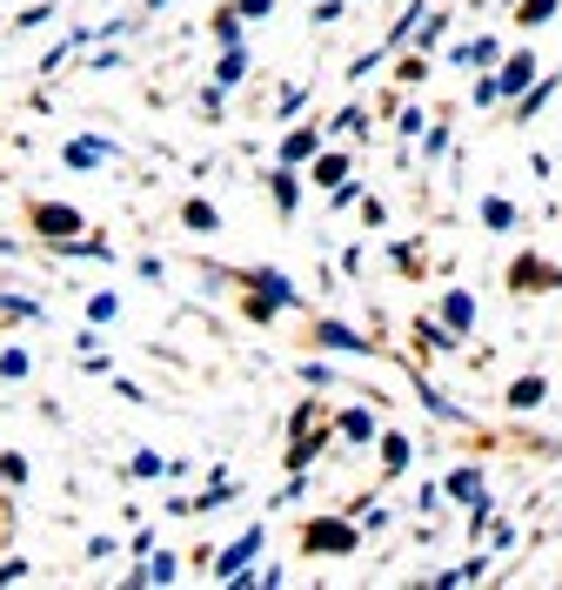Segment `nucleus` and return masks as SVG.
<instances>
[{"mask_svg": "<svg viewBox=\"0 0 562 590\" xmlns=\"http://www.w3.org/2000/svg\"><path fill=\"white\" fill-rule=\"evenodd\" d=\"M315 423H321V403H315V397H302V403L289 410V437H302V429H315Z\"/></svg>", "mask_w": 562, "mask_h": 590, "instance_id": "obj_35", "label": "nucleus"}, {"mask_svg": "<svg viewBox=\"0 0 562 590\" xmlns=\"http://www.w3.org/2000/svg\"><path fill=\"white\" fill-rule=\"evenodd\" d=\"M34 363H27V349H0V382H21Z\"/></svg>", "mask_w": 562, "mask_h": 590, "instance_id": "obj_36", "label": "nucleus"}, {"mask_svg": "<svg viewBox=\"0 0 562 590\" xmlns=\"http://www.w3.org/2000/svg\"><path fill=\"white\" fill-rule=\"evenodd\" d=\"M482 490H489V484H482V469H475V463L449 469V484H442V497H456V503H475Z\"/></svg>", "mask_w": 562, "mask_h": 590, "instance_id": "obj_22", "label": "nucleus"}, {"mask_svg": "<svg viewBox=\"0 0 562 590\" xmlns=\"http://www.w3.org/2000/svg\"><path fill=\"white\" fill-rule=\"evenodd\" d=\"M0 583H27V557H8V564H0Z\"/></svg>", "mask_w": 562, "mask_h": 590, "instance_id": "obj_50", "label": "nucleus"}, {"mask_svg": "<svg viewBox=\"0 0 562 590\" xmlns=\"http://www.w3.org/2000/svg\"><path fill=\"white\" fill-rule=\"evenodd\" d=\"M181 228L188 235H221V209L201 202V194H188V202H181Z\"/></svg>", "mask_w": 562, "mask_h": 590, "instance_id": "obj_15", "label": "nucleus"}, {"mask_svg": "<svg viewBox=\"0 0 562 590\" xmlns=\"http://www.w3.org/2000/svg\"><path fill=\"white\" fill-rule=\"evenodd\" d=\"M509 289H562V268H549L536 255H515L509 262Z\"/></svg>", "mask_w": 562, "mask_h": 590, "instance_id": "obj_9", "label": "nucleus"}, {"mask_svg": "<svg viewBox=\"0 0 562 590\" xmlns=\"http://www.w3.org/2000/svg\"><path fill=\"white\" fill-rule=\"evenodd\" d=\"M0 316H14V323H40L48 309H40L34 296H0Z\"/></svg>", "mask_w": 562, "mask_h": 590, "instance_id": "obj_29", "label": "nucleus"}, {"mask_svg": "<svg viewBox=\"0 0 562 590\" xmlns=\"http://www.w3.org/2000/svg\"><path fill=\"white\" fill-rule=\"evenodd\" d=\"M302 382H308V389H335V369H329V363H302Z\"/></svg>", "mask_w": 562, "mask_h": 590, "instance_id": "obj_42", "label": "nucleus"}, {"mask_svg": "<svg viewBox=\"0 0 562 590\" xmlns=\"http://www.w3.org/2000/svg\"><path fill=\"white\" fill-rule=\"evenodd\" d=\"M0 484H27V456H14V450L0 456Z\"/></svg>", "mask_w": 562, "mask_h": 590, "instance_id": "obj_44", "label": "nucleus"}, {"mask_svg": "<svg viewBox=\"0 0 562 590\" xmlns=\"http://www.w3.org/2000/svg\"><path fill=\"white\" fill-rule=\"evenodd\" d=\"M241 34H248V21H241L234 8H228V14H215V41H221V48H241Z\"/></svg>", "mask_w": 562, "mask_h": 590, "instance_id": "obj_32", "label": "nucleus"}, {"mask_svg": "<svg viewBox=\"0 0 562 590\" xmlns=\"http://www.w3.org/2000/svg\"><path fill=\"white\" fill-rule=\"evenodd\" d=\"M388 262L395 268H416V242H388Z\"/></svg>", "mask_w": 562, "mask_h": 590, "instance_id": "obj_49", "label": "nucleus"}, {"mask_svg": "<svg viewBox=\"0 0 562 590\" xmlns=\"http://www.w3.org/2000/svg\"><path fill=\"white\" fill-rule=\"evenodd\" d=\"M469 101H475V108H502V88H496V74H482V81L469 88Z\"/></svg>", "mask_w": 562, "mask_h": 590, "instance_id": "obj_39", "label": "nucleus"}, {"mask_svg": "<svg viewBox=\"0 0 562 590\" xmlns=\"http://www.w3.org/2000/svg\"><path fill=\"white\" fill-rule=\"evenodd\" d=\"M502 403H509L515 416H536V410L549 403V376H515V382H509V397H502Z\"/></svg>", "mask_w": 562, "mask_h": 590, "instance_id": "obj_11", "label": "nucleus"}, {"mask_svg": "<svg viewBox=\"0 0 562 590\" xmlns=\"http://www.w3.org/2000/svg\"><path fill=\"white\" fill-rule=\"evenodd\" d=\"M321 154V128H289L281 135V148H274V162H289V168H308Z\"/></svg>", "mask_w": 562, "mask_h": 590, "instance_id": "obj_10", "label": "nucleus"}, {"mask_svg": "<svg viewBox=\"0 0 562 590\" xmlns=\"http://www.w3.org/2000/svg\"><path fill=\"white\" fill-rule=\"evenodd\" d=\"M416 403H422L429 416H442V423H469V416H462V410H456L449 397H442V389H435L429 376H416Z\"/></svg>", "mask_w": 562, "mask_h": 590, "instance_id": "obj_21", "label": "nucleus"}, {"mask_svg": "<svg viewBox=\"0 0 562 590\" xmlns=\"http://www.w3.org/2000/svg\"><path fill=\"white\" fill-rule=\"evenodd\" d=\"M555 81H562V74H549V81H529V88L515 95V114H522V122H536V114L555 101Z\"/></svg>", "mask_w": 562, "mask_h": 590, "instance_id": "obj_20", "label": "nucleus"}, {"mask_svg": "<svg viewBox=\"0 0 562 590\" xmlns=\"http://www.w3.org/2000/svg\"><path fill=\"white\" fill-rule=\"evenodd\" d=\"M355 202H361V181H355V175L329 188V209H355Z\"/></svg>", "mask_w": 562, "mask_h": 590, "instance_id": "obj_41", "label": "nucleus"}, {"mask_svg": "<svg viewBox=\"0 0 562 590\" xmlns=\"http://www.w3.org/2000/svg\"><path fill=\"white\" fill-rule=\"evenodd\" d=\"M361 128H369V108H342V114H335V122L321 128V135H361Z\"/></svg>", "mask_w": 562, "mask_h": 590, "instance_id": "obj_34", "label": "nucleus"}, {"mask_svg": "<svg viewBox=\"0 0 562 590\" xmlns=\"http://www.w3.org/2000/svg\"><path fill=\"white\" fill-rule=\"evenodd\" d=\"M449 61H456V67H496V61H502V41H496V34H482V41H462Z\"/></svg>", "mask_w": 562, "mask_h": 590, "instance_id": "obj_19", "label": "nucleus"}, {"mask_svg": "<svg viewBox=\"0 0 562 590\" xmlns=\"http://www.w3.org/2000/svg\"><path fill=\"white\" fill-rule=\"evenodd\" d=\"M502 8H515V0H502Z\"/></svg>", "mask_w": 562, "mask_h": 590, "instance_id": "obj_52", "label": "nucleus"}, {"mask_svg": "<svg viewBox=\"0 0 562 590\" xmlns=\"http://www.w3.org/2000/svg\"><path fill=\"white\" fill-rule=\"evenodd\" d=\"M228 497H234V477H208V490L194 497V517H208V510H221Z\"/></svg>", "mask_w": 562, "mask_h": 590, "instance_id": "obj_27", "label": "nucleus"}, {"mask_svg": "<svg viewBox=\"0 0 562 590\" xmlns=\"http://www.w3.org/2000/svg\"><path fill=\"white\" fill-rule=\"evenodd\" d=\"M529 81H536V48H515V54L496 61V88H502V101H515Z\"/></svg>", "mask_w": 562, "mask_h": 590, "instance_id": "obj_8", "label": "nucleus"}, {"mask_svg": "<svg viewBox=\"0 0 562 590\" xmlns=\"http://www.w3.org/2000/svg\"><path fill=\"white\" fill-rule=\"evenodd\" d=\"M395 128H401V135H422L429 122H422V108H401V114H395Z\"/></svg>", "mask_w": 562, "mask_h": 590, "instance_id": "obj_47", "label": "nucleus"}, {"mask_svg": "<svg viewBox=\"0 0 562 590\" xmlns=\"http://www.w3.org/2000/svg\"><path fill=\"white\" fill-rule=\"evenodd\" d=\"M241 283H248L268 309H274V316H281V309H302V296H295V283H289V275H281V268H248V275H241Z\"/></svg>", "mask_w": 562, "mask_h": 590, "instance_id": "obj_5", "label": "nucleus"}, {"mask_svg": "<svg viewBox=\"0 0 562 590\" xmlns=\"http://www.w3.org/2000/svg\"><path fill=\"white\" fill-rule=\"evenodd\" d=\"M416 141H422V154H429V162H442V154H449V128H422Z\"/></svg>", "mask_w": 562, "mask_h": 590, "instance_id": "obj_40", "label": "nucleus"}, {"mask_svg": "<svg viewBox=\"0 0 562 590\" xmlns=\"http://www.w3.org/2000/svg\"><path fill=\"white\" fill-rule=\"evenodd\" d=\"M482 222H489L496 235H509V228H515V209L502 202V194H489V202H482Z\"/></svg>", "mask_w": 562, "mask_h": 590, "instance_id": "obj_33", "label": "nucleus"}, {"mask_svg": "<svg viewBox=\"0 0 562 590\" xmlns=\"http://www.w3.org/2000/svg\"><path fill=\"white\" fill-rule=\"evenodd\" d=\"M348 517L361 524V537H382V530L395 524V517H388V503H375V497H369V503H355V510H348Z\"/></svg>", "mask_w": 562, "mask_h": 590, "instance_id": "obj_25", "label": "nucleus"}, {"mask_svg": "<svg viewBox=\"0 0 562 590\" xmlns=\"http://www.w3.org/2000/svg\"><path fill=\"white\" fill-rule=\"evenodd\" d=\"M241 74H248V48H221V61H215V88H221V95L241 88Z\"/></svg>", "mask_w": 562, "mask_h": 590, "instance_id": "obj_24", "label": "nucleus"}, {"mask_svg": "<svg viewBox=\"0 0 562 590\" xmlns=\"http://www.w3.org/2000/svg\"><path fill=\"white\" fill-rule=\"evenodd\" d=\"M375 443H382V477H401V469H409V456H416V450H409V437H395V429H382Z\"/></svg>", "mask_w": 562, "mask_h": 590, "instance_id": "obj_23", "label": "nucleus"}, {"mask_svg": "<svg viewBox=\"0 0 562 590\" xmlns=\"http://www.w3.org/2000/svg\"><path fill=\"white\" fill-rule=\"evenodd\" d=\"M261 543H268V530H261V524H255V530H241V537H234L228 550H215V564H208V577H221V583H228L234 570H248V564L261 557Z\"/></svg>", "mask_w": 562, "mask_h": 590, "instance_id": "obj_3", "label": "nucleus"}, {"mask_svg": "<svg viewBox=\"0 0 562 590\" xmlns=\"http://www.w3.org/2000/svg\"><path fill=\"white\" fill-rule=\"evenodd\" d=\"M489 564H496V550H475V557H469V564H456L449 577H456V583H482V577H489Z\"/></svg>", "mask_w": 562, "mask_h": 590, "instance_id": "obj_31", "label": "nucleus"}, {"mask_svg": "<svg viewBox=\"0 0 562 590\" xmlns=\"http://www.w3.org/2000/svg\"><path fill=\"white\" fill-rule=\"evenodd\" d=\"M442 323H449L456 336H469V329H475V296H469V289H449V296H442Z\"/></svg>", "mask_w": 562, "mask_h": 590, "instance_id": "obj_17", "label": "nucleus"}, {"mask_svg": "<svg viewBox=\"0 0 562 590\" xmlns=\"http://www.w3.org/2000/svg\"><path fill=\"white\" fill-rule=\"evenodd\" d=\"M27 222H34L40 242H67V235H88V215L67 209V202H34V209H27Z\"/></svg>", "mask_w": 562, "mask_h": 590, "instance_id": "obj_2", "label": "nucleus"}, {"mask_svg": "<svg viewBox=\"0 0 562 590\" xmlns=\"http://www.w3.org/2000/svg\"><path fill=\"white\" fill-rule=\"evenodd\" d=\"M234 14H241V21H268L274 0H234Z\"/></svg>", "mask_w": 562, "mask_h": 590, "instance_id": "obj_46", "label": "nucleus"}, {"mask_svg": "<svg viewBox=\"0 0 562 590\" xmlns=\"http://www.w3.org/2000/svg\"><path fill=\"white\" fill-rule=\"evenodd\" d=\"M148 8H175V0H148Z\"/></svg>", "mask_w": 562, "mask_h": 590, "instance_id": "obj_51", "label": "nucleus"}, {"mask_svg": "<svg viewBox=\"0 0 562 590\" xmlns=\"http://www.w3.org/2000/svg\"><path fill=\"white\" fill-rule=\"evenodd\" d=\"M308 108V81H295V88H281V101H274V114L289 122V114H302Z\"/></svg>", "mask_w": 562, "mask_h": 590, "instance_id": "obj_37", "label": "nucleus"}, {"mask_svg": "<svg viewBox=\"0 0 562 590\" xmlns=\"http://www.w3.org/2000/svg\"><path fill=\"white\" fill-rule=\"evenodd\" d=\"M54 255H67V262H114V242H94V235H67V242H54Z\"/></svg>", "mask_w": 562, "mask_h": 590, "instance_id": "obj_18", "label": "nucleus"}, {"mask_svg": "<svg viewBox=\"0 0 562 590\" xmlns=\"http://www.w3.org/2000/svg\"><path fill=\"white\" fill-rule=\"evenodd\" d=\"M348 14V0H315V27H335Z\"/></svg>", "mask_w": 562, "mask_h": 590, "instance_id": "obj_43", "label": "nucleus"}, {"mask_svg": "<svg viewBox=\"0 0 562 590\" xmlns=\"http://www.w3.org/2000/svg\"><path fill=\"white\" fill-rule=\"evenodd\" d=\"M114 316H120V296H107V289L88 296V323H114Z\"/></svg>", "mask_w": 562, "mask_h": 590, "instance_id": "obj_38", "label": "nucleus"}, {"mask_svg": "<svg viewBox=\"0 0 562 590\" xmlns=\"http://www.w3.org/2000/svg\"><path fill=\"white\" fill-rule=\"evenodd\" d=\"M416 342L429 349V356H462V336L449 323H429V316H416Z\"/></svg>", "mask_w": 562, "mask_h": 590, "instance_id": "obj_13", "label": "nucleus"}, {"mask_svg": "<svg viewBox=\"0 0 562 590\" xmlns=\"http://www.w3.org/2000/svg\"><path fill=\"white\" fill-rule=\"evenodd\" d=\"M329 429H335V443L361 450V443H375V437H382V416H375L369 403H348V410H342V416H335Z\"/></svg>", "mask_w": 562, "mask_h": 590, "instance_id": "obj_4", "label": "nucleus"}, {"mask_svg": "<svg viewBox=\"0 0 562 590\" xmlns=\"http://www.w3.org/2000/svg\"><path fill=\"white\" fill-rule=\"evenodd\" d=\"M181 577V557H175V550H148V557L128 570V583H175Z\"/></svg>", "mask_w": 562, "mask_h": 590, "instance_id": "obj_12", "label": "nucleus"}, {"mask_svg": "<svg viewBox=\"0 0 562 590\" xmlns=\"http://www.w3.org/2000/svg\"><path fill=\"white\" fill-rule=\"evenodd\" d=\"M302 550H308V557H355V550H361V524L355 517H315L302 530Z\"/></svg>", "mask_w": 562, "mask_h": 590, "instance_id": "obj_1", "label": "nucleus"}, {"mask_svg": "<svg viewBox=\"0 0 562 590\" xmlns=\"http://www.w3.org/2000/svg\"><path fill=\"white\" fill-rule=\"evenodd\" d=\"M442 27H449V8H429V14L416 21V48H422V54H429V48L442 41Z\"/></svg>", "mask_w": 562, "mask_h": 590, "instance_id": "obj_26", "label": "nucleus"}, {"mask_svg": "<svg viewBox=\"0 0 562 590\" xmlns=\"http://www.w3.org/2000/svg\"><path fill=\"white\" fill-rule=\"evenodd\" d=\"M61 162L67 168H107V162H120V148L107 135H80V141H61Z\"/></svg>", "mask_w": 562, "mask_h": 590, "instance_id": "obj_7", "label": "nucleus"}, {"mask_svg": "<svg viewBox=\"0 0 562 590\" xmlns=\"http://www.w3.org/2000/svg\"><path fill=\"white\" fill-rule=\"evenodd\" d=\"M315 349H335V356H375V342L361 329H348V323H335V316L315 323Z\"/></svg>", "mask_w": 562, "mask_h": 590, "instance_id": "obj_6", "label": "nucleus"}, {"mask_svg": "<svg viewBox=\"0 0 562 590\" xmlns=\"http://www.w3.org/2000/svg\"><path fill=\"white\" fill-rule=\"evenodd\" d=\"M555 8H562V0H515V21H522V27H549Z\"/></svg>", "mask_w": 562, "mask_h": 590, "instance_id": "obj_28", "label": "nucleus"}, {"mask_svg": "<svg viewBox=\"0 0 562 590\" xmlns=\"http://www.w3.org/2000/svg\"><path fill=\"white\" fill-rule=\"evenodd\" d=\"M509 543H515V524H496V517H489V550H509Z\"/></svg>", "mask_w": 562, "mask_h": 590, "instance_id": "obj_48", "label": "nucleus"}, {"mask_svg": "<svg viewBox=\"0 0 562 590\" xmlns=\"http://www.w3.org/2000/svg\"><path fill=\"white\" fill-rule=\"evenodd\" d=\"M268 194H274V209H281V215H295V209H302V175H295L289 162H274V175H268Z\"/></svg>", "mask_w": 562, "mask_h": 590, "instance_id": "obj_14", "label": "nucleus"}, {"mask_svg": "<svg viewBox=\"0 0 562 590\" xmlns=\"http://www.w3.org/2000/svg\"><path fill=\"white\" fill-rule=\"evenodd\" d=\"M128 477L154 484V477H168V463H161V450H135V463H128Z\"/></svg>", "mask_w": 562, "mask_h": 590, "instance_id": "obj_30", "label": "nucleus"}, {"mask_svg": "<svg viewBox=\"0 0 562 590\" xmlns=\"http://www.w3.org/2000/svg\"><path fill=\"white\" fill-rule=\"evenodd\" d=\"M355 209H361V222H369V228H382V222H388V202H375V194H361Z\"/></svg>", "mask_w": 562, "mask_h": 590, "instance_id": "obj_45", "label": "nucleus"}, {"mask_svg": "<svg viewBox=\"0 0 562 590\" xmlns=\"http://www.w3.org/2000/svg\"><path fill=\"white\" fill-rule=\"evenodd\" d=\"M348 175H355L348 154H335V148H321L315 162H308V181H315V188H335V181H348Z\"/></svg>", "mask_w": 562, "mask_h": 590, "instance_id": "obj_16", "label": "nucleus"}]
</instances>
